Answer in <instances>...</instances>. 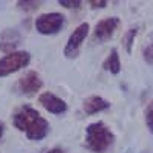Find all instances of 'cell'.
I'll list each match as a JSON object with an SVG mask.
<instances>
[{"instance_id":"8","label":"cell","mask_w":153,"mask_h":153,"mask_svg":"<svg viewBox=\"0 0 153 153\" xmlns=\"http://www.w3.org/2000/svg\"><path fill=\"white\" fill-rule=\"evenodd\" d=\"M40 104L51 113H63L66 110V103L61 98L55 97L54 94L51 92H45L40 95Z\"/></svg>"},{"instance_id":"5","label":"cell","mask_w":153,"mask_h":153,"mask_svg":"<svg viewBox=\"0 0 153 153\" xmlns=\"http://www.w3.org/2000/svg\"><path fill=\"white\" fill-rule=\"evenodd\" d=\"M87 32H89V25L87 23H81L80 26L71 34L69 40H68V45H66V49H65V55L66 57H75L76 55L83 40L87 35Z\"/></svg>"},{"instance_id":"16","label":"cell","mask_w":153,"mask_h":153,"mask_svg":"<svg viewBox=\"0 0 153 153\" xmlns=\"http://www.w3.org/2000/svg\"><path fill=\"white\" fill-rule=\"evenodd\" d=\"M19 5L22 9H28V11L38 8V2H19Z\"/></svg>"},{"instance_id":"6","label":"cell","mask_w":153,"mask_h":153,"mask_svg":"<svg viewBox=\"0 0 153 153\" xmlns=\"http://www.w3.org/2000/svg\"><path fill=\"white\" fill-rule=\"evenodd\" d=\"M120 25V19L118 17H109V19H104L97 23L95 26V32H94V40L97 42H106L113 35L115 29L118 28Z\"/></svg>"},{"instance_id":"9","label":"cell","mask_w":153,"mask_h":153,"mask_svg":"<svg viewBox=\"0 0 153 153\" xmlns=\"http://www.w3.org/2000/svg\"><path fill=\"white\" fill-rule=\"evenodd\" d=\"M20 45V34L16 29H5L0 34V51L11 52Z\"/></svg>"},{"instance_id":"11","label":"cell","mask_w":153,"mask_h":153,"mask_svg":"<svg viewBox=\"0 0 153 153\" xmlns=\"http://www.w3.org/2000/svg\"><path fill=\"white\" fill-rule=\"evenodd\" d=\"M104 68L107 71H110L112 74H118L121 71V61H120V55L117 49H112L110 54L107 57V60L104 61Z\"/></svg>"},{"instance_id":"1","label":"cell","mask_w":153,"mask_h":153,"mask_svg":"<svg viewBox=\"0 0 153 153\" xmlns=\"http://www.w3.org/2000/svg\"><path fill=\"white\" fill-rule=\"evenodd\" d=\"M12 123L19 130L26 132V136L29 139H43L48 135L49 124L48 121L38 113L35 109L25 106L16 112V115L12 117Z\"/></svg>"},{"instance_id":"15","label":"cell","mask_w":153,"mask_h":153,"mask_svg":"<svg viewBox=\"0 0 153 153\" xmlns=\"http://www.w3.org/2000/svg\"><path fill=\"white\" fill-rule=\"evenodd\" d=\"M58 3L66 8H78L81 5V2H78V0H60Z\"/></svg>"},{"instance_id":"4","label":"cell","mask_w":153,"mask_h":153,"mask_svg":"<svg viewBox=\"0 0 153 153\" xmlns=\"http://www.w3.org/2000/svg\"><path fill=\"white\" fill-rule=\"evenodd\" d=\"M65 17L58 12H49V14H42L35 20V28L40 34L49 35V34H55L57 31H60V28L63 26Z\"/></svg>"},{"instance_id":"18","label":"cell","mask_w":153,"mask_h":153,"mask_svg":"<svg viewBox=\"0 0 153 153\" xmlns=\"http://www.w3.org/2000/svg\"><path fill=\"white\" fill-rule=\"evenodd\" d=\"M48 153H63V150L58 149V147H55V149H52V150H49Z\"/></svg>"},{"instance_id":"17","label":"cell","mask_w":153,"mask_h":153,"mask_svg":"<svg viewBox=\"0 0 153 153\" xmlns=\"http://www.w3.org/2000/svg\"><path fill=\"white\" fill-rule=\"evenodd\" d=\"M91 5H92L94 8H104V6L107 5V2H104V0H100V2H95V0H92Z\"/></svg>"},{"instance_id":"10","label":"cell","mask_w":153,"mask_h":153,"mask_svg":"<svg viewBox=\"0 0 153 153\" xmlns=\"http://www.w3.org/2000/svg\"><path fill=\"white\" fill-rule=\"evenodd\" d=\"M110 107V103H107L106 100H103L101 97H89L86 101H84V112L87 115H94V113H98V112H103L106 109Z\"/></svg>"},{"instance_id":"13","label":"cell","mask_w":153,"mask_h":153,"mask_svg":"<svg viewBox=\"0 0 153 153\" xmlns=\"http://www.w3.org/2000/svg\"><path fill=\"white\" fill-rule=\"evenodd\" d=\"M143 57H144V61H146V63H149V65H153V38H152V42L147 43V46L144 48Z\"/></svg>"},{"instance_id":"14","label":"cell","mask_w":153,"mask_h":153,"mask_svg":"<svg viewBox=\"0 0 153 153\" xmlns=\"http://www.w3.org/2000/svg\"><path fill=\"white\" fill-rule=\"evenodd\" d=\"M146 123L149 126V129L153 132V104H150L147 107V112H146Z\"/></svg>"},{"instance_id":"2","label":"cell","mask_w":153,"mask_h":153,"mask_svg":"<svg viewBox=\"0 0 153 153\" xmlns=\"http://www.w3.org/2000/svg\"><path fill=\"white\" fill-rule=\"evenodd\" d=\"M115 141V136L104 123H92L86 129V147L94 153H104Z\"/></svg>"},{"instance_id":"3","label":"cell","mask_w":153,"mask_h":153,"mask_svg":"<svg viewBox=\"0 0 153 153\" xmlns=\"http://www.w3.org/2000/svg\"><path fill=\"white\" fill-rule=\"evenodd\" d=\"M31 60V55L28 52H12V54H8L6 57L0 58V76H5V75H9L12 72H17L19 69L25 68L29 63Z\"/></svg>"},{"instance_id":"12","label":"cell","mask_w":153,"mask_h":153,"mask_svg":"<svg viewBox=\"0 0 153 153\" xmlns=\"http://www.w3.org/2000/svg\"><path fill=\"white\" fill-rule=\"evenodd\" d=\"M136 34H138V26H136V28H130L129 31H127V34L123 37V43H124L126 51H127L129 54L132 52V45H133V40H135Z\"/></svg>"},{"instance_id":"19","label":"cell","mask_w":153,"mask_h":153,"mask_svg":"<svg viewBox=\"0 0 153 153\" xmlns=\"http://www.w3.org/2000/svg\"><path fill=\"white\" fill-rule=\"evenodd\" d=\"M2 135H3V124L0 123V138H2Z\"/></svg>"},{"instance_id":"7","label":"cell","mask_w":153,"mask_h":153,"mask_svg":"<svg viewBox=\"0 0 153 153\" xmlns=\"http://www.w3.org/2000/svg\"><path fill=\"white\" fill-rule=\"evenodd\" d=\"M42 86H43V81L40 78V75H38L37 72H34V71L25 74L19 81L20 91L23 94H28V95H32V94L38 92L42 89Z\"/></svg>"}]
</instances>
